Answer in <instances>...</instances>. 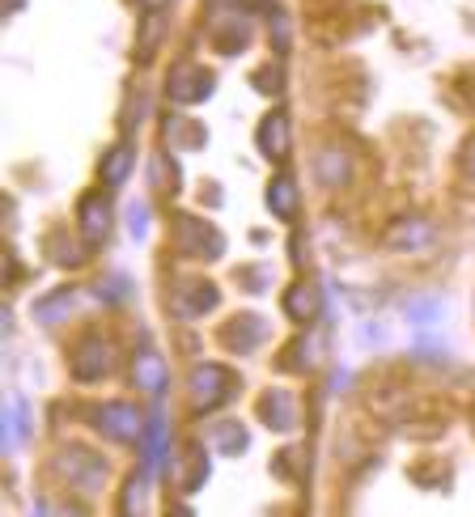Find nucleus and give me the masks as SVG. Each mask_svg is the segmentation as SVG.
<instances>
[{
  "instance_id": "4be33fe9",
  "label": "nucleus",
  "mask_w": 475,
  "mask_h": 517,
  "mask_svg": "<svg viewBox=\"0 0 475 517\" xmlns=\"http://www.w3.org/2000/svg\"><path fill=\"white\" fill-rule=\"evenodd\" d=\"M408 314H412V323H420V327H425V323H433V318L442 314V301H412V306H408Z\"/></svg>"
},
{
  "instance_id": "412c9836",
  "label": "nucleus",
  "mask_w": 475,
  "mask_h": 517,
  "mask_svg": "<svg viewBox=\"0 0 475 517\" xmlns=\"http://www.w3.org/2000/svg\"><path fill=\"white\" fill-rule=\"evenodd\" d=\"M162 34H166V13L149 9L145 13V30H140V56H153L157 43H162Z\"/></svg>"
},
{
  "instance_id": "1a4fd4ad",
  "label": "nucleus",
  "mask_w": 475,
  "mask_h": 517,
  "mask_svg": "<svg viewBox=\"0 0 475 517\" xmlns=\"http://www.w3.org/2000/svg\"><path fill=\"white\" fill-rule=\"evenodd\" d=\"M132 378H136V386L145 390V395L162 399V390H166V361L153 348H140L136 361H132Z\"/></svg>"
},
{
  "instance_id": "393cba45",
  "label": "nucleus",
  "mask_w": 475,
  "mask_h": 517,
  "mask_svg": "<svg viewBox=\"0 0 475 517\" xmlns=\"http://www.w3.org/2000/svg\"><path fill=\"white\" fill-rule=\"evenodd\" d=\"M467 170L475 174V140H471V145H467Z\"/></svg>"
},
{
  "instance_id": "ddd939ff",
  "label": "nucleus",
  "mask_w": 475,
  "mask_h": 517,
  "mask_svg": "<svg viewBox=\"0 0 475 517\" xmlns=\"http://www.w3.org/2000/svg\"><path fill=\"white\" fill-rule=\"evenodd\" d=\"M132 162H136L132 145H115V149H107V157H102V166H98L102 187H123V183H128Z\"/></svg>"
},
{
  "instance_id": "9b49d317",
  "label": "nucleus",
  "mask_w": 475,
  "mask_h": 517,
  "mask_svg": "<svg viewBox=\"0 0 475 517\" xmlns=\"http://www.w3.org/2000/svg\"><path fill=\"white\" fill-rule=\"evenodd\" d=\"M429 238H433V229L420 217H399L386 229V246H391V251H420V246H429Z\"/></svg>"
},
{
  "instance_id": "4468645a",
  "label": "nucleus",
  "mask_w": 475,
  "mask_h": 517,
  "mask_svg": "<svg viewBox=\"0 0 475 517\" xmlns=\"http://www.w3.org/2000/svg\"><path fill=\"white\" fill-rule=\"evenodd\" d=\"M259 149L268 157H285L289 153V119L280 111H272L268 119L259 123Z\"/></svg>"
},
{
  "instance_id": "6e6552de",
  "label": "nucleus",
  "mask_w": 475,
  "mask_h": 517,
  "mask_svg": "<svg viewBox=\"0 0 475 517\" xmlns=\"http://www.w3.org/2000/svg\"><path fill=\"white\" fill-rule=\"evenodd\" d=\"M268 340V323H263L259 314H238L230 327L221 331V344H230L234 352H251Z\"/></svg>"
},
{
  "instance_id": "20e7f679",
  "label": "nucleus",
  "mask_w": 475,
  "mask_h": 517,
  "mask_svg": "<svg viewBox=\"0 0 475 517\" xmlns=\"http://www.w3.org/2000/svg\"><path fill=\"white\" fill-rule=\"evenodd\" d=\"M94 429L115 441V445H128V441H140L145 437V420H140V412L132 403H102L98 412H94Z\"/></svg>"
},
{
  "instance_id": "f03ea898",
  "label": "nucleus",
  "mask_w": 475,
  "mask_h": 517,
  "mask_svg": "<svg viewBox=\"0 0 475 517\" xmlns=\"http://www.w3.org/2000/svg\"><path fill=\"white\" fill-rule=\"evenodd\" d=\"M68 369H73L77 382H98L107 378V373L115 369V348L107 335H81L73 356H68Z\"/></svg>"
},
{
  "instance_id": "a211bd4d",
  "label": "nucleus",
  "mask_w": 475,
  "mask_h": 517,
  "mask_svg": "<svg viewBox=\"0 0 475 517\" xmlns=\"http://www.w3.org/2000/svg\"><path fill=\"white\" fill-rule=\"evenodd\" d=\"M285 314L297 318V323H306V318L319 314V293H314L310 284H293V289L285 293Z\"/></svg>"
},
{
  "instance_id": "2eb2a0df",
  "label": "nucleus",
  "mask_w": 475,
  "mask_h": 517,
  "mask_svg": "<svg viewBox=\"0 0 475 517\" xmlns=\"http://www.w3.org/2000/svg\"><path fill=\"white\" fill-rule=\"evenodd\" d=\"M162 458H166V420L162 412H149L145 416V471L157 475Z\"/></svg>"
},
{
  "instance_id": "aec40b11",
  "label": "nucleus",
  "mask_w": 475,
  "mask_h": 517,
  "mask_svg": "<svg viewBox=\"0 0 475 517\" xmlns=\"http://www.w3.org/2000/svg\"><path fill=\"white\" fill-rule=\"evenodd\" d=\"M213 441H217L221 454H242V450H246L242 420H221V424H213Z\"/></svg>"
},
{
  "instance_id": "b1692460",
  "label": "nucleus",
  "mask_w": 475,
  "mask_h": 517,
  "mask_svg": "<svg viewBox=\"0 0 475 517\" xmlns=\"http://www.w3.org/2000/svg\"><path fill=\"white\" fill-rule=\"evenodd\" d=\"M136 5H140V9H166L170 0H136Z\"/></svg>"
},
{
  "instance_id": "423d86ee",
  "label": "nucleus",
  "mask_w": 475,
  "mask_h": 517,
  "mask_svg": "<svg viewBox=\"0 0 475 517\" xmlns=\"http://www.w3.org/2000/svg\"><path fill=\"white\" fill-rule=\"evenodd\" d=\"M77 229H81L85 251H98L111 238V204L102 191H85L77 200Z\"/></svg>"
},
{
  "instance_id": "0eeeda50",
  "label": "nucleus",
  "mask_w": 475,
  "mask_h": 517,
  "mask_svg": "<svg viewBox=\"0 0 475 517\" xmlns=\"http://www.w3.org/2000/svg\"><path fill=\"white\" fill-rule=\"evenodd\" d=\"M166 94H170L174 102H183V106L204 102L208 94H213V73H204V68H196V64L174 68V73H170V85H166Z\"/></svg>"
},
{
  "instance_id": "f3484780",
  "label": "nucleus",
  "mask_w": 475,
  "mask_h": 517,
  "mask_svg": "<svg viewBox=\"0 0 475 517\" xmlns=\"http://www.w3.org/2000/svg\"><path fill=\"white\" fill-rule=\"evenodd\" d=\"M73 301H77L73 289H56V293L34 301V318H39V323H64L68 310H73Z\"/></svg>"
},
{
  "instance_id": "5701e85b",
  "label": "nucleus",
  "mask_w": 475,
  "mask_h": 517,
  "mask_svg": "<svg viewBox=\"0 0 475 517\" xmlns=\"http://www.w3.org/2000/svg\"><path fill=\"white\" fill-rule=\"evenodd\" d=\"M149 229V208L145 204H132V238H140Z\"/></svg>"
},
{
  "instance_id": "9d476101",
  "label": "nucleus",
  "mask_w": 475,
  "mask_h": 517,
  "mask_svg": "<svg viewBox=\"0 0 475 517\" xmlns=\"http://www.w3.org/2000/svg\"><path fill=\"white\" fill-rule=\"evenodd\" d=\"M259 416H263V424H272V429H280V433H289L293 424H297V399L289 395V390H268V395L259 399Z\"/></svg>"
},
{
  "instance_id": "f257e3e1",
  "label": "nucleus",
  "mask_w": 475,
  "mask_h": 517,
  "mask_svg": "<svg viewBox=\"0 0 475 517\" xmlns=\"http://www.w3.org/2000/svg\"><path fill=\"white\" fill-rule=\"evenodd\" d=\"M238 395V373L225 365H196L191 373V407L204 412H217L221 403H230Z\"/></svg>"
},
{
  "instance_id": "7ed1b4c3",
  "label": "nucleus",
  "mask_w": 475,
  "mask_h": 517,
  "mask_svg": "<svg viewBox=\"0 0 475 517\" xmlns=\"http://www.w3.org/2000/svg\"><path fill=\"white\" fill-rule=\"evenodd\" d=\"M174 246L196 259H217L225 251V238L208 221L191 217V212H179V217H174Z\"/></svg>"
},
{
  "instance_id": "39448f33",
  "label": "nucleus",
  "mask_w": 475,
  "mask_h": 517,
  "mask_svg": "<svg viewBox=\"0 0 475 517\" xmlns=\"http://www.w3.org/2000/svg\"><path fill=\"white\" fill-rule=\"evenodd\" d=\"M56 471L68 479V484H77L81 492H98L102 484H107V462H102L98 454H90V450H81V445L60 450Z\"/></svg>"
},
{
  "instance_id": "6ab92c4d",
  "label": "nucleus",
  "mask_w": 475,
  "mask_h": 517,
  "mask_svg": "<svg viewBox=\"0 0 475 517\" xmlns=\"http://www.w3.org/2000/svg\"><path fill=\"white\" fill-rule=\"evenodd\" d=\"M30 433V420H26V403L22 399H9V412H5V450H17Z\"/></svg>"
},
{
  "instance_id": "f8f14e48",
  "label": "nucleus",
  "mask_w": 475,
  "mask_h": 517,
  "mask_svg": "<svg viewBox=\"0 0 475 517\" xmlns=\"http://www.w3.org/2000/svg\"><path fill=\"white\" fill-rule=\"evenodd\" d=\"M221 301V293H217V284H208V280H187L183 289H179V310L187 314V318H200V314H208Z\"/></svg>"
},
{
  "instance_id": "dca6fc26",
  "label": "nucleus",
  "mask_w": 475,
  "mask_h": 517,
  "mask_svg": "<svg viewBox=\"0 0 475 517\" xmlns=\"http://www.w3.org/2000/svg\"><path fill=\"white\" fill-rule=\"evenodd\" d=\"M268 208L276 212L280 221H293V217H297V187H293L289 174H276V178H272V187H268Z\"/></svg>"
}]
</instances>
